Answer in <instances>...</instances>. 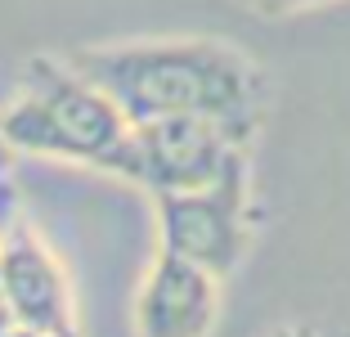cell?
<instances>
[{"mask_svg": "<svg viewBox=\"0 0 350 337\" xmlns=\"http://www.w3.org/2000/svg\"><path fill=\"white\" fill-rule=\"evenodd\" d=\"M72 63L113 95L126 122L157 117H211L243 144L265 122V77L229 41L175 36V41H126L77 50Z\"/></svg>", "mask_w": 350, "mask_h": 337, "instance_id": "6da1fadb", "label": "cell"}, {"mask_svg": "<svg viewBox=\"0 0 350 337\" xmlns=\"http://www.w3.org/2000/svg\"><path fill=\"white\" fill-rule=\"evenodd\" d=\"M0 126L10 144L31 158L81 162L94 171L122 175L131 122L113 103V95L94 86L72 59H36L23 68V86L0 108Z\"/></svg>", "mask_w": 350, "mask_h": 337, "instance_id": "7a4b0ae2", "label": "cell"}, {"mask_svg": "<svg viewBox=\"0 0 350 337\" xmlns=\"http://www.w3.org/2000/svg\"><path fill=\"white\" fill-rule=\"evenodd\" d=\"M157 212V247L185 256L193 266L229 279L256 234V207H252V162H234L206 189L153 194Z\"/></svg>", "mask_w": 350, "mask_h": 337, "instance_id": "3957f363", "label": "cell"}, {"mask_svg": "<svg viewBox=\"0 0 350 337\" xmlns=\"http://www.w3.org/2000/svg\"><path fill=\"white\" fill-rule=\"evenodd\" d=\"M0 292L23 328L45 337H77L72 284L10 175L0 180Z\"/></svg>", "mask_w": 350, "mask_h": 337, "instance_id": "277c9868", "label": "cell"}, {"mask_svg": "<svg viewBox=\"0 0 350 337\" xmlns=\"http://www.w3.org/2000/svg\"><path fill=\"white\" fill-rule=\"evenodd\" d=\"M252 144L225 131L211 117H157L135 122L126 144L122 180L139 184L148 194H180V189H206L234 162L247 158Z\"/></svg>", "mask_w": 350, "mask_h": 337, "instance_id": "5b68a950", "label": "cell"}, {"mask_svg": "<svg viewBox=\"0 0 350 337\" xmlns=\"http://www.w3.org/2000/svg\"><path fill=\"white\" fill-rule=\"evenodd\" d=\"M220 284L211 270L157 247L135 292V337H211L220 324Z\"/></svg>", "mask_w": 350, "mask_h": 337, "instance_id": "8992f818", "label": "cell"}, {"mask_svg": "<svg viewBox=\"0 0 350 337\" xmlns=\"http://www.w3.org/2000/svg\"><path fill=\"white\" fill-rule=\"evenodd\" d=\"M238 5H247L252 14H265V18H283V14L314 10V5H328V0H238Z\"/></svg>", "mask_w": 350, "mask_h": 337, "instance_id": "52a82bcc", "label": "cell"}, {"mask_svg": "<svg viewBox=\"0 0 350 337\" xmlns=\"http://www.w3.org/2000/svg\"><path fill=\"white\" fill-rule=\"evenodd\" d=\"M14 162H18V149L10 144V135H5V126H0V180L14 175Z\"/></svg>", "mask_w": 350, "mask_h": 337, "instance_id": "ba28073f", "label": "cell"}, {"mask_svg": "<svg viewBox=\"0 0 350 337\" xmlns=\"http://www.w3.org/2000/svg\"><path fill=\"white\" fill-rule=\"evenodd\" d=\"M265 337H319L310 324H283V328H274V333H265Z\"/></svg>", "mask_w": 350, "mask_h": 337, "instance_id": "9c48e42d", "label": "cell"}, {"mask_svg": "<svg viewBox=\"0 0 350 337\" xmlns=\"http://www.w3.org/2000/svg\"><path fill=\"white\" fill-rule=\"evenodd\" d=\"M5 337H45V333H31V328H23V324H14V328H10V333H5Z\"/></svg>", "mask_w": 350, "mask_h": 337, "instance_id": "30bf717a", "label": "cell"}]
</instances>
